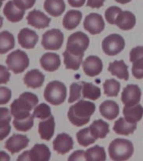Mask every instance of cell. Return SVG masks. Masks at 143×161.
Returning <instances> with one entry per match:
<instances>
[{
  "instance_id": "obj_11",
  "label": "cell",
  "mask_w": 143,
  "mask_h": 161,
  "mask_svg": "<svg viewBox=\"0 0 143 161\" xmlns=\"http://www.w3.org/2000/svg\"><path fill=\"white\" fill-rule=\"evenodd\" d=\"M141 91L137 85L130 84L123 89L121 101L125 106H132L140 103Z\"/></svg>"
},
{
  "instance_id": "obj_22",
  "label": "cell",
  "mask_w": 143,
  "mask_h": 161,
  "mask_svg": "<svg viewBox=\"0 0 143 161\" xmlns=\"http://www.w3.org/2000/svg\"><path fill=\"white\" fill-rule=\"evenodd\" d=\"M51 152L44 143H36L29 150V158L32 161H47L50 159Z\"/></svg>"
},
{
  "instance_id": "obj_36",
  "label": "cell",
  "mask_w": 143,
  "mask_h": 161,
  "mask_svg": "<svg viewBox=\"0 0 143 161\" xmlns=\"http://www.w3.org/2000/svg\"><path fill=\"white\" fill-rule=\"evenodd\" d=\"M34 115L30 114L29 117L24 118H14L13 124L16 130L20 132H27L30 130L34 126Z\"/></svg>"
},
{
  "instance_id": "obj_20",
  "label": "cell",
  "mask_w": 143,
  "mask_h": 161,
  "mask_svg": "<svg viewBox=\"0 0 143 161\" xmlns=\"http://www.w3.org/2000/svg\"><path fill=\"white\" fill-rule=\"evenodd\" d=\"M55 118L52 115L49 118L41 121L39 123V128H38L40 138L44 140L50 141L55 133Z\"/></svg>"
},
{
  "instance_id": "obj_47",
  "label": "cell",
  "mask_w": 143,
  "mask_h": 161,
  "mask_svg": "<svg viewBox=\"0 0 143 161\" xmlns=\"http://www.w3.org/2000/svg\"><path fill=\"white\" fill-rule=\"evenodd\" d=\"M18 161L20 160H30L29 158V150L24 151L22 154H20L19 157H18Z\"/></svg>"
},
{
  "instance_id": "obj_21",
  "label": "cell",
  "mask_w": 143,
  "mask_h": 161,
  "mask_svg": "<svg viewBox=\"0 0 143 161\" xmlns=\"http://www.w3.org/2000/svg\"><path fill=\"white\" fill-rule=\"evenodd\" d=\"M135 23L136 19L134 14L126 10L119 14L115 21V25L120 30H130L135 27Z\"/></svg>"
},
{
  "instance_id": "obj_42",
  "label": "cell",
  "mask_w": 143,
  "mask_h": 161,
  "mask_svg": "<svg viewBox=\"0 0 143 161\" xmlns=\"http://www.w3.org/2000/svg\"><path fill=\"white\" fill-rule=\"evenodd\" d=\"M13 1L18 8L24 10L31 8L36 2V0H13Z\"/></svg>"
},
{
  "instance_id": "obj_28",
  "label": "cell",
  "mask_w": 143,
  "mask_h": 161,
  "mask_svg": "<svg viewBox=\"0 0 143 161\" xmlns=\"http://www.w3.org/2000/svg\"><path fill=\"white\" fill-rule=\"evenodd\" d=\"M44 8L53 17H59L65 12V3L64 0H45Z\"/></svg>"
},
{
  "instance_id": "obj_8",
  "label": "cell",
  "mask_w": 143,
  "mask_h": 161,
  "mask_svg": "<svg viewBox=\"0 0 143 161\" xmlns=\"http://www.w3.org/2000/svg\"><path fill=\"white\" fill-rule=\"evenodd\" d=\"M64 43V35L59 29H52L43 35L41 45L45 50H60Z\"/></svg>"
},
{
  "instance_id": "obj_12",
  "label": "cell",
  "mask_w": 143,
  "mask_h": 161,
  "mask_svg": "<svg viewBox=\"0 0 143 161\" xmlns=\"http://www.w3.org/2000/svg\"><path fill=\"white\" fill-rule=\"evenodd\" d=\"M103 70L102 60L96 55L88 56L83 62V70L84 72L90 77L96 76Z\"/></svg>"
},
{
  "instance_id": "obj_38",
  "label": "cell",
  "mask_w": 143,
  "mask_h": 161,
  "mask_svg": "<svg viewBox=\"0 0 143 161\" xmlns=\"http://www.w3.org/2000/svg\"><path fill=\"white\" fill-rule=\"evenodd\" d=\"M33 115L34 118L41 119V120H45L46 118H49L51 116L50 107L45 103H40L35 107Z\"/></svg>"
},
{
  "instance_id": "obj_2",
  "label": "cell",
  "mask_w": 143,
  "mask_h": 161,
  "mask_svg": "<svg viewBox=\"0 0 143 161\" xmlns=\"http://www.w3.org/2000/svg\"><path fill=\"white\" fill-rule=\"evenodd\" d=\"M39 98L29 92L22 93L18 99H15L10 105V112L14 118H24L31 114L30 111L36 107Z\"/></svg>"
},
{
  "instance_id": "obj_30",
  "label": "cell",
  "mask_w": 143,
  "mask_h": 161,
  "mask_svg": "<svg viewBox=\"0 0 143 161\" xmlns=\"http://www.w3.org/2000/svg\"><path fill=\"white\" fill-rule=\"evenodd\" d=\"M11 112L6 108H1V120H0V135L1 140H3L11 131L10 121H11Z\"/></svg>"
},
{
  "instance_id": "obj_1",
  "label": "cell",
  "mask_w": 143,
  "mask_h": 161,
  "mask_svg": "<svg viewBox=\"0 0 143 161\" xmlns=\"http://www.w3.org/2000/svg\"><path fill=\"white\" fill-rule=\"evenodd\" d=\"M95 103L90 101L80 100L72 105L68 111V118L73 125L81 127L87 124L95 113Z\"/></svg>"
},
{
  "instance_id": "obj_10",
  "label": "cell",
  "mask_w": 143,
  "mask_h": 161,
  "mask_svg": "<svg viewBox=\"0 0 143 161\" xmlns=\"http://www.w3.org/2000/svg\"><path fill=\"white\" fill-rule=\"evenodd\" d=\"M83 25L86 31L95 35L100 34L104 30L105 21L100 14L96 13H91L85 17Z\"/></svg>"
},
{
  "instance_id": "obj_45",
  "label": "cell",
  "mask_w": 143,
  "mask_h": 161,
  "mask_svg": "<svg viewBox=\"0 0 143 161\" xmlns=\"http://www.w3.org/2000/svg\"><path fill=\"white\" fill-rule=\"evenodd\" d=\"M105 3V0H87V7L92 8H100Z\"/></svg>"
},
{
  "instance_id": "obj_39",
  "label": "cell",
  "mask_w": 143,
  "mask_h": 161,
  "mask_svg": "<svg viewBox=\"0 0 143 161\" xmlns=\"http://www.w3.org/2000/svg\"><path fill=\"white\" fill-rule=\"evenodd\" d=\"M82 84L81 82H74L70 85V97L68 99V103H72L75 101L80 100L82 91Z\"/></svg>"
},
{
  "instance_id": "obj_40",
  "label": "cell",
  "mask_w": 143,
  "mask_h": 161,
  "mask_svg": "<svg viewBox=\"0 0 143 161\" xmlns=\"http://www.w3.org/2000/svg\"><path fill=\"white\" fill-rule=\"evenodd\" d=\"M120 12H122L121 8L117 6H110L105 10V18L110 25H115V21L118 15Z\"/></svg>"
},
{
  "instance_id": "obj_5",
  "label": "cell",
  "mask_w": 143,
  "mask_h": 161,
  "mask_svg": "<svg viewBox=\"0 0 143 161\" xmlns=\"http://www.w3.org/2000/svg\"><path fill=\"white\" fill-rule=\"evenodd\" d=\"M90 45V39L86 34L77 31L68 38L66 50L77 55H85V51Z\"/></svg>"
},
{
  "instance_id": "obj_48",
  "label": "cell",
  "mask_w": 143,
  "mask_h": 161,
  "mask_svg": "<svg viewBox=\"0 0 143 161\" xmlns=\"http://www.w3.org/2000/svg\"><path fill=\"white\" fill-rule=\"evenodd\" d=\"M1 160L3 161L10 160V157L8 155H7V153H5L4 151H1Z\"/></svg>"
},
{
  "instance_id": "obj_6",
  "label": "cell",
  "mask_w": 143,
  "mask_h": 161,
  "mask_svg": "<svg viewBox=\"0 0 143 161\" xmlns=\"http://www.w3.org/2000/svg\"><path fill=\"white\" fill-rule=\"evenodd\" d=\"M6 64L8 69L14 74H19L24 71L29 65V59L24 51L16 50L7 56Z\"/></svg>"
},
{
  "instance_id": "obj_46",
  "label": "cell",
  "mask_w": 143,
  "mask_h": 161,
  "mask_svg": "<svg viewBox=\"0 0 143 161\" xmlns=\"http://www.w3.org/2000/svg\"><path fill=\"white\" fill-rule=\"evenodd\" d=\"M85 0H68V3L74 8H80L85 4Z\"/></svg>"
},
{
  "instance_id": "obj_43",
  "label": "cell",
  "mask_w": 143,
  "mask_h": 161,
  "mask_svg": "<svg viewBox=\"0 0 143 161\" xmlns=\"http://www.w3.org/2000/svg\"><path fill=\"white\" fill-rule=\"evenodd\" d=\"M0 83L5 84L10 79V73L4 65H0Z\"/></svg>"
},
{
  "instance_id": "obj_27",
  "label": "cell",
  "mask_w": 143,
  "mask_h": 161,
  "mask_svg": "<svg viewBox=\"0 0 143 161\" xmlns=\"http://www.w3.org/2000/svg\"><path fill=\"white\" fill-rule=\"evenodd\" d=\"M82 16V13L79 10H69L63 19V26L68 30H74L80 25Z\"/></svg>"
},
{
  "instance_id": "obj_15",
  "label": "cell",
  "mask_w": 143,
  "mask_h": 161,
  "mask_svg": "<svg viewBox=\"0 0 143 161\" xmlns=\"http://www.w3.org/2000/svg\"><path fill=\"white\" fill-rule=\"evenodd\" d=\"M29 143V139L26 135L23 134H13L5 143V148L11 153L14 154L20 150L27 148Z\"/></svg>"
},
{
  "instance_id": "obj_4",
  "label": "cell",
  "mask_w": 143,
  "mask_h": 161,
  "mask_svg": "<svg viewBox=\"0 0 143 161\" xmlns=\"http://www.w3.org/2000/svg\"><path fill=\"white\" fill-rule=\"evenodd\" d=\"M67 89L63 82L60 80H53L48 83L44 92V97L48 103L58 106L62 104L66 99Z\"/></svg>"
},
{
  "instance_id": "obj_19",
  "label": "cell",
  "mask_w": 143,
  "mask_h": 161,
  "mask_svg": "<svg viewBox=\"0 0 143 161\" xmlns=\"http://www.w3.org/2000/svg\"><path fill=\"white\" fill-rule=\"evenodd\" d=\"M45 75L40 70L33 69L24 75V83L27 86V87L35 89L42 86L45 82Z\"/></svg>"
},
{
  "instance_id": "obj_9",
  "label": "cell",
  "mask_w": 143,
  "mask_h": 161,
  "mask_svg": "<svg viewBox=\"0 0 143 161\" xmlns=\"http://www.w3.org/2000/svg\"><path fill=\"white\" fill-rule=\"evenodd\" d=\"M130 61L132 63L131 72L135 79H143V46H136L130 52Z\"/></svg>"
},
{
  "instance_id": "obj_18",
  "label": "cell",
  "mask_w": 143,
  "mask_h": 161,
  "mask_svg": "<svg viewBox=\"0 0 143 161\" xmlns=\"http://www.w3.org/2000/svg\"><path fill=\"white\" fill-rule=\"evenodd\" d=\"M25 10L21 9L14 4L13 1H8L3 8V14L9 22L18 23L23 19Z\"/></svg>"
},
{
  "instance_id": "obj_50",
  "label": "cell",
  "mask_w": 143,
  "mask_h": 161,
  "mask_svg": "<svg viewBox=\"0 0 143 161\" xmlns=\"http://www.w3.org/2000/svg\"><path fill=\"white\" fill-rule=\"evenodd\" d=\"M2 1H3H3H4V0H2Z\"/></svg>"
},
{
  "instance_id": "obj_23",
  "label": "cell",
  "mask_w": 143,
  "mask_h": 161,
  "mask_svg": "<svg viewBox=\"0 0 143 161\" xmlns=\"http://www.w3.org/2000/svg\"><path fill=\"white\" fill-rule=\"evenodd\" d=\"M119 105L112 100H106L100 105V113L108 120H113L119 115Z\"/></svg>"
},
{
  "instance_id": "obj_24",
  "label": "cell",
  "mask_w": 143,
  "mask_h": 161,
  "mask_svg": "<svg viewBox=\"0 0 143 161\" xmlns=\"http://www.w3.org/2000/svg\"><path fill=\"white\" fill-rule=\"evenodd\" d=\"M108 70L111 75H115L119 79L125 80L129 79L128 66L125 65L124 60H114L113 62H110Z\"/></svg>"
},
{
  "instance_id": "obj_16",
  "label": "cell",
  "mask_w": 143,
  "mask_h": 161,
  "mask_svg": "<svg viewBox=\"0 0 143 161\" xmlns=\"http://www.w3.org/2000/svg\"><path fill=\"white\" fill-rule=\"evenodd\" d=\"M28 25L37 29H45L50 25L51 19L38 9L30 11L27 15Z\"/></svg>"
},
{
  "instance_id": "obj_29",
  "label": "cell",
  "mask_w": 143,
  "mask_h": 161,
  "mask_svg": "<svg viewBox=\"0 0 143 161\" xmlns=\"http://www.w3.org/2000/svg\"><path fill=\"white\" fill-rule=\"evenodd\" d=\"M109 127L110 126L106 122L101 119H97L91 123L90 129L92 135L98 139V138H105L107 136L110 132Z\"/></svg>"
},
{
  "instance_id": "obj_35",
  "label": "cell",
  "mask_w": 143,
  "mask_h": 161,
  "mask_svg": "<svg viewBox=\"0 0 143 161\" xmlns=\"http://www.w3.org/2000/svg\"><path fill=\"white\" fill-rule=\"evenodd\" d=\"M76 138H77L79 144L83 147H87L97 140V138L92 135V133L90 132V127L78 131L76 133Z\"/></svg>"
},
{
  "instance_id": "obj_17",
  "label": "cell",
  "mask_w": 143,
  "mask_h": 161,
  "mask_svg": "<svg viewBox=\"0 0 143 161\" xmlns=\"http://www.w3.org/2000/svg\"><path fill=\"white\" fill-rule=\"evenodd\" d=\"M40 65L46 71L53 72L57 70L61 65L60 55L52 52L45 53L40 58Z\"/></svg>"
},
{
  "instance_id": "obj_33",
  "label": "cell",
  "mask_w": 143,
  "mask_h": 161,
  "mask_svg": "<svg viewBox=\"0 0 143 161\" xmlns=\"http://www.w3.org/2000/svg\"><path fill=\"white\" fill-rule=\"evenodd\" d=\"M82 84V96L84 98H87L90 100L95 101L101 96V91L97 86L94 85L90 82H81Z\"/></svg>"
},
{
  "instance_id": "obj_3",
  "label": "cell",
  "mask_w": 143,
  "mask_h": 161,
  "mask_svg": "<svg viewBox=\"0 0 143 161\" xmlns=\"http://www.w3.org/2000/svg\"><path fill=\"white\" fill-rule=\"evenodd\" d=\"M108 152L112 160H127L134 153V147L130 140L125 138H115L110 143Z\"/></svg>"
},
{
  "instance_id": "obj_41",
  "label": "cell",
  "mask_w": 143,
  "mask_h": 161,
  "mask_svg": "<svg viewBox=\"0 0 143 161\" xmlns=\"http://www.w3.org/2000/svg\"><path fill=\"white\" fill-rule=\"evenodd\" d=\"M12 97V92L11 90L5 86H1L0 87V104L4 105L6 103L9 102Z\"/></svg>"
},
{
  "instance_id": "obj_44",
  "label": "cell",
  "mask_w": 143,
  "mask_h": 161,
  "mask_svg": "<svg viewBox=\"0 0 143 161\" xmlns=\"http://www.w3.org/2000/svg\"><path fill=\"white\" fill-rule=\"evenodd\" d=\"M68 160H86L85 158V151L77 150L71 153L68 158Z\"/></svg>"
},
{
  "instance_id": "obj_32",
  "label": "cell",
  "mask_w": 143,
  "mask_h": 161,
  "mask_svg": "<svg viewBox=\"0 0 143 161\" xmlns=\"http://www.w3.org/2000/svg\"><path fill=\"white\" fill-rule=\"evenodd\" d=\"M14 36L10 32L4 30L0 34V53L5 54L14 47Z\"/></svg>"
},
{
  "instance_id": "obj_31",
  "label": "cell",
  "mask_w": 143,
  "mask_h": 161,
  "mask_svg": "<svg viewBox=\"0 0 143 161\" xmlns=\"http://www.w3.org/2000/svg\"><path fill=\"white\" fill-rule=\"evenodd\" d=\"M63 56H64V63L65 65V68L73 70H79L82 63L83 57H84V55H75V54L69 52L66 50L63 53Z\"/></svg>"
},
{
  "instance_id": "obj_34",
  "label": "cell",
  "mask_w": 143,
  "mask_h": 161,
  "mask_svg": "<svg viewBox=\"0 0 143 161\" xmlns=\"http://www.w3.org/2000/svg\"><path fill=\"white\" fill-rule=\"evenodd\" d=\"M85 158L88 161H105L106 159L105 148L99 145L89 148L85 151Z\"/></svg>"
},
{
  "instance_id": "obj_26",
  "label": "cell",
  "mask_w": 143,
  "mask_h": 161,
  "mask_svg": "<svg viewBox=\"0 0 143 161\" xmlns=\"http://www.w3.org/2000/svg\"><path fill=\"white\" fill-rule=\"evenodd\" d=\"M123 114L128 122L137 123L143 117V108L140 104L132 106H125L123 108Z\"/></svg>"
},
{
  "instance_id": "obj_25",
  "label": "cell",
  "mask_w": 143,
  "mask_h": 161,
  "mask_svg": "<svg viewBox=\"0 0 143 161\" xmlns=\"http://www.w3.org/2000/svg\"><path fill=\"white\" fill-rule=\"evenodd\" d=\"M136 127V123H130L125 118H120L114 123L113 130L119 135H130L134 133Z\"/></svg>"
},
{
  "instance_id": "obj_14",
  "label": "cell",
  "mask_w": 143,
  "mask_h": 161,
  "mask_svg": "<svg viewBox=\"0 0 143 161\" xmlns=\"http://www.w3.org/2000/svg\"><path fill=\"white\" fill-rule=\"evenodd\" d=\"M18 40L21 47L30 50L34 48L39 40V36L34 30L24 28L18 34Z\"/></svg>"
},
{
  "instance_id": "obj_7",
  "label": "cell",
  "mask_w": 143,
  "mask_h": 161,
  "mask_svg": "<svg viewBox=\"0 0 143 161\" xmlns=\"http://www.w3.org/2000/svg\"><path fill=\"white\" fill-rule=\"evenodd\" d=\"M125 43L124 38L118 34H111L105 37L102 41L101 46L105 54L114 56L121 52L125 48Z\"/></svg>"
},
{
  "instance_id": "obj_49",
  "label": "cell",
  "mask_w": 143,
  "mask_h": 161,
  "mask_svg": "<svg viewBox=\"0 0 143 161\" xmlns=\"http://www.w3.org/2000/svg\"><path fill=\"white\" fill-rule=\"evenodd\" d=\"M115 2L119 3L120 4H125V3H130L131 0H115Z\"/></svg>"
},
{
  "instance_id": "obj_13",
  "label": "cell",
  "mask_w": 143,
  "mask_h": 161,
  "mask_svg": "<svg viewBox=\"0 0 143 161\" xmlns=\"http://www.w3.org/2000/svg\"><path fill=\"white\" fill-rule=\"evenodd\" d=\"M74 147V141L71 136L65 133L58 134L53 142V148L60 154H65Z\"/></svg>"
},
{
  "instance_id": "obj_37",
  "label": "cell",
  "mask_w": 143,
  "mask_h": 161,
  "mask_svg": "<svg viewBox=\"0 0 143 161\" xmlns=\"http://www.w3.org/2000/svg\"><path fill=\"white\" fill-rule=\"evenodd\" d=\"M104 93L107 97H117L120 89V83L115 79H108L103 84Z\"/></svg>"
}]
</instances>
